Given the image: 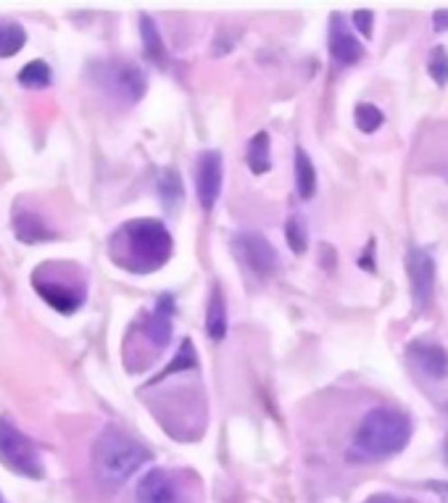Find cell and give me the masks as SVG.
<instances>
[{
  "label": "cell",
  "instance_id": "ffe728a7",
  "mask_svg": "<svg viewBox=\"0 0 448 503\" xmlns=\"http://www.w3.org/2000/svg\"><path fill=\"white\" fill-rule=\"evenodd\" d=\"M159 196L167 208H177L182 203V179L177 174V169H164L159 177Z\"/></svg>",
  "mask_w": 448,
  "mask_h": 503
},
{
  "label": "cell",
  "instance_id": "4fadbf2b",
  "mask_svg": "<svg viewBox=\"0 0 448 503\" xmlns=\"http://www.w3.org/2000/svg\"><path fill=\"white\" fill-rule=\"evenodd\" d=\"M172 311H174V298L172 296H161L156 301V308L148 316V327L145 333L153 340L156 348H164L172 337Z\"/></svg>",
  "mask_w": 448,
  "mask_h": 503
},
{
  "label": "cell",
  "instance_id": "7a4b0ae2",
  "mask_svg": "<svg viewBox=\"0 0 448 503\" xmlns=\"http://www.w3.org/2000/svg\"><path fill=\"white\" fill-rule=\"evenodd\" d=\"M412 440V422L404 411L379 406L361 416L353 435V456L388 459L401 453Z\"/></svg>",
  "mask_w": 448,
  "mask_h": 503
},
{
  "label": "cell",
  "instance_id": "52a82bcc",
  "mask_svg": "<svg viewBox=\"0 0 448 503\" xmlns=\"http://www.w3.org/2000/svg\"><path fill=\"white\" fill-rule=\"evenodd\" d=\"M196 193L204 208H211L222 193V153L204 151L196 159Z\"/></svg>",
  "mask_w": 448,
  "mask_h": 503
},
{
  "label": "cell",
  "instance_id": "9c48e42d",
  "mask_svg": "<svg viewBox=\"0 0 448 503\" xmlns=\"http://www.w3.org/2000/svg\"><path fill=\"white\" fill-rule=\"evenodd\" d=\"M138 503H179V488L174 477L164 470H151L138 482L135 490Z\"/></svg>",
  "mask_w": 448,
  "mask_h": 503
},
{
  "label": "cell",
  "instance_id": "7c38bea8",
  "mask_svg": "<svg viewBox=\"0 0 448 503\" xmlns=\"http://www.w3.org/2000/svg\"><path fill=\"white\" fill-rule=\"evenodd\" d=\"M412 359L419 364V370L425 371L433 380H443L448 377V353L443 345L435 343H412L409 345Z\"/></svg>",
  "mask_w": 448,
  "mask_h": 503
},
{
  "label": "cell",
  "instance_id": "2e32d148",
  "mask_svg": "<svg viewBox=\"0 0 448 503\" xmlns=\"http://www.w3.org/2000/svg\"><path fill=\"white\" fill-rule=\"evenodd\" d=\"M206 333L211 340H222L227 335V306H224V296L219 293V288H214L208 296Z\"/></svg>",
  "mask_w": 448,
  "mask_h": 503
},
{
  "label": "cell",
  "instance_id": "3957f363",
  "mask_svg": "<svg viewBox=\"0 0 448 503\" xmlns=\"http://www.w3.org/2000/svg\"><path fill=\"white\" fill-rule=\"evenodd\" d=\"M148 459L151 451L119 427H105L93 451V467L105 485L127 482Z\"/></svg>",
  "mask_w": 448,
  "mask_h": 503
},
{
  "label": "cell",
  "instance_id": "d6986e66",
  "mask_svg": "<svg viewBox=\"0 0 448 503\" xmlns=\"http://www.w3.org/2000/svg\"><path fill=\"white\" fill-rule=\"evenodd\" d=\"M24 45H27V32L19 24H14V22L0 24V59L16 56Z\"/></svg>",
  "mask_w": 448,
  "mask_h": 503
},
{
  "label": "cell",
  "instance_id": "5bb4252c",
  "mask_svg": "<svg viewBox=\"0 0 448 503\" xmlns=\"http://www.w3.org/2000/svg\"><path fill=\"white\" fill-rule=\"evenodd\" d=\"M14 233L22 242H45V240H53L56 233L45 224L42 216H37L32 211H16L14 216Z\"/></svg>",
  "mask_w": 448,
  "mask_h": 503
},
{
  "label": "cell",
  "instance_id": "7402d4cb",
  "mask_svg": "<svg viewBox=\"0 0 448 503\" xmlns=\"http://www.w3.org/2000/svg\"><path fill=\"white\" fill-rule=\"evenodd\" d=\"M353 119H356V127L367 134L378 133L379 127H382V122H385L382 111H379L378 105H372V103H359L356 111H353Z\"/></svg>",
  "mask_w": 448,
  "mask_h": 503
},
{
  "label": "cell",
  "instance_id": "9a60e30c",
  "mask_svg": "<svg viewBox=\"0 0 448 503\" xmlns=\"http://www.w3.org/2000/svg\"><path fill=\"white\" fill-rule=\"evenodd\" d=\"M140 37H142V50L145 56L156 64V67H167V48H164V40L159 34V27L151 16H142L140 19Z\"/></svg>",
  "mask_w": 448,
  "mask_h": 503
},
{
  "label": "cell",
  "instance_id": "f1b7e54d",
  "mask_svg": "<svg viewBox=\"0 0 448 503\" xmlns=\"http://www.w3.org/2000/svg\"><path fill=\"white\" fill-rule=\"evenodd\" d=\"M443 459H446V464H448V437H446V443H443Z\"/></svg>",
  "mask_w": 448,
  "mask_h": 503
},
{
  "label": "cell",
  "instance_id": "8992f818",
  "mask_svg": "<svg viewBox=\"0 0 448 503\" xmlns=\"http://www.w3.org/2000/svg\"><path fill=\"white\" fill-rule=\"evenodd\" d=\"M407 274H409L414 306L425 308L433 298V288H435V261H433V256L425 248L412 245L407 251Z\"/></svg>",
  "mask_w": 448,
  "mask_h": 503
},
{
  "label": "cell",
  "instance_id": "d4e9b609",
  "mask_svg": "<svg viewBox=\"0 0 448 503\" xmlns=\"http://www.w3.org/2000/svg\"><path fill=\"white\" fill-rule=\"evenodd\" d=\"M193 367H196V348H193L190 340H182V348H179V353H177V361H174L172 367L164 371V374H174V371L179 370H193Z\"/></svg>",
  "mask_w": 448,
  "mask_h": 503
},
{
  "label": "cell",
  "instance_id": "30bf717a",
  "mask_svg": "<svg viewBox=\"0 0 448 503\" xmlns=\"http://www.w3.org/2000/svg\"><path fill=\"white\" fill-rule=\"evenodd\" d=\"M330 53L333 59L341 64V67H351V64H359L361 56H364V48L361 42L351 34V30L345 27L343 16L335 14L330 19Z\"/></svg>",
  "mask_w": 448,
  "mask_h": 503
},
{
  "label": "cell",
  "instance_id": "8fae6325",
  "mask_svg": "<svg viewBox=\"0 0 448 503\" xmlns=\"http://www.w3.org/2000/svg\"><path fill=\"white\" fill-rule=\"evenodd\" d=\"M35 288L37 293H40V298L45 303H50L61 314H71V311H77L85 303V293L79 288L69 285V282H56V279L37 282L35 279Z\"/></svg>",
  "mask_w": 448,
  "mask_h": 503
},
{
  "label": "cell",
  "instance_id": "44dd1931",
  "mask_svg": "<svg viewBox=\"0 0 448 503\" xmlns=\"http://www.w3.org/2000/svg\"><path fill=\"white\" fill-rule=\"evenodd\" d=\"M50 79H53V71H50V67H48L45 61H32V64H27V67L19 71V82H22L24 87H30V90H42V87H48Z\"/></svg>",
  "mask_w": 448,
  "mask_h": 503
},
{
  "label": "cell",
  "instance_id": "83f0119b",
  "mask_svg": "<svg viewBox=\"0 0 448 503\" xmlns=\"http://www.w3.org/2000/svg\"><path fill=\"white\" fill-rule=\"evenodd\" d=\"M433 27H435L438 32L448 30V11H438V14H435V19H433Z\"/></svg>",
  "mask_w": 448,
  "mask_h": 503
},
{
  "label": "cell",
  "instance_id": "277c9868",
  "mask_svg": "<svg viewBox=\"0 0 448 503\" xmlns=\"http://www.w3.org/2000/svg\"><path fill=\"white\" fill-rule=\"evenodd\" d=\"M0 464L14 474L40 480L42 477V462L32 445V440L19 433L14 422L0 416Z\"/></svg>",
  "mask_w": 448,
  "mask_h": 503
},
{
  "label": "cell",
  "instance_id": "6da1fadb",
  "mask_svg": "<svg viewBox=\"0 0 448 503\" xmlns=\"http://www.w3.org/2000/svg\"><path fill=\"white\" fill-rule=\"evenodd\" d=\"M111 259L127 271H156L172 259V235L159 219H135L122 224L119 233H114L111 242Z\"/></svg>",
  "mask_w": 448,
  "mask_h": 503
},
{
  "label": "cell",
  "instance_id": "4316f807",
  "mask_svg": "<svg viewBox=\"0 0 448 503\" xmlns=\"http://www.w3.org/2000/svg\"><path fill=\"white\" fill-rule=\"evenodd\" d=\"M364 503H409V501L396 498V496H388V493H378V496H370Z\"/></svg>",
  "mask_w": 448,
  "mask_h": 503
},
{
  "label": "cell",
  "instance_id": "5b68a950",
  "mask_svg": "<svg viewBox=\"0 0 448 503\" xmlns=\"http://www.w3.org/2000/svg\"><path fill=\"white\" fill-rule=\"evenodd\" d=\"M105 85V90L116 98L127 103L140 101L145 96V74L135 64H124V61H111L105 64L104 74L98 77Z\"/></svg>",
  "mask_w": 448,
  "mask_h": 503
},
{
  "label": "cell",
  "instance_id": "603a6c76",
  "mask_svg": "<svg viewBox=\"0 0 448 503\" xmlns=\"http://www.w3.org/2000/svg\"><path fill=\"white\" fill-rule=\"evenodd\" d=\"M285 237H288V245H290L293 253H304V251H306L309 237H306V227H304V222H301L298 216L288 219V224H285Z\"/></svg>",
  "mask_w": 448,
  "mask_h": 503
},
{
  "label": "cell",
  "instance_id": "f546056e",
  "mask_svg": "<svg viewBox=\"0 0 448 503\" xmlns=\"http://www.w3.org/2000/svg\"><path fill=\"white\" fill-rule=\"evenodd\" d=\"M0 503H3V501H0Z\"/></svg>",
  "mask_w": 448,
  "mask_h": 503
},
{
  "label": "cell",
  "instance_id": "e0dca14e",
  "mask_svg": "<svg viewBox=\"0 0 448 503\" xmlns=\"http://www.w3.org/2000/svg\"><path fill=\"white\" fill-rule=\"evenodd\" d=\"M248 169L253 174H267L272 169V153H270V134L256 133L248 142V153H245Z\"/></svg>",
  "mask_w": 448,
  "mask_h": 503
},
{
  "label": "cell",
  "instance_id": "ba28073f",
  "mask_svg": "<svg viewBox=\"0 0 448 503\" xmlns=\"http://www.w3.org/2000/svg\"><path fill=\"white\" fill-rule=\"evenodd\" d=\"M238 251H241L242 261L261 277L275 274V269L279 267L275 245L261 233H241L238 235Z\"/></svg>",
  "mask_w": 448,
  "mask_h": 503
},
{
  "label": "cell",
  "instance_id": "ac0fdd59",
  "mask_svg": "<svg viewBox=\"0 0 448 503\" xmlns=\"http://www.w3.org/2000/svg\"><path fill=\"white\" fill-rule=\"evenodd\" d=\"M296 190L304 201L314 198L316 193V169L301 148H296Z\"/></svg>",
  "mask_w": 448,
  "mask_h": 503
},
{
  "label": "cell",
  "instance_id": "484cf974",
  "mask_svg": "<svg viewBox=\"0 0 448 503\" xmlns=\"http://www.w3.org/2000/svg\"><path fill=\"white\" fill-rule=\"evenodd\" d=\"M353 24L359 27V32L364 37H370L372 34V14L370 11H356L353 14Z\"/></svg>",
  "mask_w": 448,
  "mask_h": 503
},
{
  "label": "cell",
  "instance_id": "cb8c5ba5",
  "mask_svg": "<svg viewBox=\"0 0 448 503\" xmlns=\"http://www.w3.org/2000/svg\"><path fill=\"white\" fill-rule=\"evenodd\" d=\"M427 71H430V77L438 82V85H446L448 82V50L446 48H433V53H430V61H427Z\"/></svg>",
  "mask_w": 448,
  "mask_h": 503
}]
</instances>
